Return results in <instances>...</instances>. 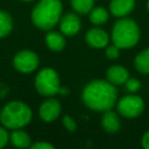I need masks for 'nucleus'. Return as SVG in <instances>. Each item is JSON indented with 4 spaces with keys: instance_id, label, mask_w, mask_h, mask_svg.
<instances>
[{
    "instance_id": "26",
    "label": "nucleus",
    "mask_w": 149,
    "mask_h": 149,
    "mask_svg": "<svg viewBox=\"0 0 149 149\" xmlns=\"http://www.w3.org/2000/svg\"><path fill=\"white\" fill-rule=\"evenodd\" d=\"M147 10H148V12H149V0H148V1H147Z\"/></svg>"
},
{
    "instance_id": "13",
    "label": "nucleus",
    "mask_w": 149,
    "mask_h": 149,
    "mask_svg": "<svg viewBox=\"0 0 149 149\" xmlns=\"http://www.w3.org/2000/svg\"><path fill=\"white\" fill-rule=\"evenodd\" d=\"M135 0H112L109 2V13L115 17H125L133 12Z\"/></svg>"
},
{
    "instance_id": "16",
    "label": "nucleus",
    "mask_w": 149,
    "mask_h": 149,
    "mask_svg": "<svg viewBox=\"0 0 149 149\" xmlns=\"http://www.w3.org/2000/svg\"><path fill=\"white\" fill-rule=\"evenodd\" d=\"M135 69L142 74H149V48L140 51L134 58Z\"/></svg>"
},
{
    "instance_id": "17",
    "label": "nucleus",
    "mask_w": 149,
    "mask_h": 149,
    "mask_svg": "<svg viewBox=\"0 0 149 149\" xmlns=\"http://www.w3.org/2000/svg\"><path fill=\"white\" fill-rule=\"evenodd\" d=\"M108 17H109V13L106 8L104 7H93L90 13H88V19H90V22L95 24V26H100V24H104L108 21Z\"/></svg>"
},
{
    "instance_id": "11",
    "label": "nucleus",
    "mask_w": 149,
    "mask_h": 149,
    "mask_svg": "<svg viewBox=\"0 0 149 149\" xmlns=\"http://www.w3.org/2000/svg\"><path fill=\"white\" fill-rule=\"evenodd\" d=\"M100 125H101V127L104 128V130L106 133H108V134L116 133L121 127V121H120V118H119V113L112 111V108L107 109V111H104V113L101 115V119H100Z\"/></svg>"
},
{
    "instance_id": "15",
    "label": "nucleus",
    "mask_w": 149,
    "mask_h": 149,
    "mask_svg": "<svg viewBox=\"0 0 149 149\" xmlns=\"http://www.w3.org/2000/svg\"><path fill=\"white\" fill-rule=\"evenodd\" d=\"M9 142L16 147V148H30L31 146V139L29 136V134L24 130H22V128L19 129H13V132L9 134Z\"/></svg>"
},
{
    "instance_id": "3",
    "label": "nucleus",
    "mask_w": 149,
    "mask_h": 149,
    "mask_svg": "<svg viewBox=\"0 0 149 149\" xmlns=\"http://www.w3.org/2000/svg\"><path fill=\"white\" fill-rule=\"evenodd\" d=\"M33 119L31 108L21 100L9 101L0 112V122L7 129H19L26 127Z\"/></svg>"
},
{
    "instance_id": "19",
    "label": "nucleus",
    "mask_w": 149,
    "mask_h": 149,
    "mask_svg": "<svg viewBox=\"0 0 149 149\" xmlns=\"http://www.w3.org/2000/svg\"><path fill=\"white\" fill-rule=\"evenodd\" d=\"M72 9L78 14H88L94 7V0H70Z\"/></svg>"
},
{
    "instance_id": "21",
    "label": "nucleus",
    "mask_w": 149,
    "mask_h": 149,
    "mask_svg": "<svg viewBox=\"0 0 149 149\" xmlns=\"http://www.w3.org/2000/svg\"><path fill=\"white\" fill-rule=\"evenodd\" d=\"M120 48L116 47L115 44H108L106 48H105V55L108 59H116L120 55Z\"/></svg>"
},
{
    "instance_id": "14",
    "label": "nucleus",
    "mask_w": 149,
    "mask_h": 149,
    "mask_svg": "<svg viewBox=\"0 0 149 149\" xmlns=\"http://www.w3.org/2000/svg\"><path fill=\"white\" fill-rule=\"evenodd\" d=\"M45 44L52 51H62L66 44L65 35H63L62 33H58V31L48 30V33L45 35Z\"/></svg>"
},
{
    "instance_id": "5",
    "label": "nucleus",
    "mask_w": 149,
    "mask_h": 149,
    "mask_svg": "<svg viewBox=\"0 0 149 149\" xmlns=\"http://www.w3.org/2000/svg\"><path fill=\"white\" fill-rule=\"evenodd\" d=\"M35 90L43 97H54L58 93L66 94L68 90L61 86V79L57 71L52 68H43L35 77Z\"/></svg>"
},
{
    "instance_id": "27",
    "label": "nucleus",
    "mask_w": 149,
    "mask_h": 149,
    "mask_svg": "<svg viewBox=\"0 0 149 149\" xmlns=\"http://www.w3.org/2000/svg\"><path fill=\"white\" fill-rule=\"evenodd\" d=\"M21 1H24V2H29V1H33V0H21Z\"/></svg>"
},
{
    "instance_id": "20",
    "label": "nucleus",
    "mask_w": 149,
    "mask_h": 149,
    "mask_svg": "<svg viewBox=\"0 0 149 149\" xmlns=\"http://www.w3.org/2000/svg\"><path fill=\"white\" fill-rule=\"evenodd\" d=\"M125 86H126V90L129 92V93H135L137 92L140 88H141V83L139 79L136 78H128L125 83Z\"/></svg>"
},
{
    "instance_id": "24",
    "label": "nucleus",
    "mask_w": 149,
    "mask_h": 149,
    "mask_svg": "<svg viewBox=\"0 0 149 149\" xmlns=\"http://www.w3.org/2000/svg\"><path fill=\"white\" fill-rule=\"evenodd\" d=\"M31 149H54V146L45 141H37L35 143H31Z\"/></svg>"
},
{
    "instance_id": "23",
    "label": "nucleus",
    "mask_w": 149,
    "mask_h": 149,
    "mask_svg": "<svg viewBox=\"0 0 149 149\" xmlns=\"http://www.w3.org/2000/svg\"><path fill=\"white\" fill-rule=\"evenodd\" d=\"M6 129V127H0V149L6 147L9 142V134Z\"/></svg>"
},
{
    "instance_id": "10",
    "label": "nucleus",
    "mask_w": 149,
    "mask_h": 149,
    "mask_svg": "<svg viewBox=\"0 0 149 149\" xmlns=\"http://www.w3.org/2000/svg\"><path fill=\"white\" fill-rule=\"evenodd\" d=\"M111 36L101 28H91L85 34V42L93 49H102L109 44Z\"/></svg>"
},
{
    "instance_id": "4",
    "label": "nucleus",
    "mask_w": 149,
    "mask_h": 149,
    "mask_svg": "<svg viewBox=\"0 0 149 149\" xmlns=\"http://www.w3.org/2000/svg\"><path fill=\"white\" fill-rule=\"evenodd\" d=\"M141 31L139 24L129 17H120L112 28L111 40L112 43L121 50L130 49L140 41Z\"/></svg>"
},
{
    "instance_id": "18",
    "label": "nucleus",
    "mask_w": 149,
    "mask_h": 149,
    "mask_svg": "<svg viewBox=\"0 0 149 149\" xmlns=\"http://www.w3.org/2000/svg\"><path fill=\"white\" fill-rule=\"evenodd\" d=\"M12 30H13L12 16L7 12L0 9V38L8 36Z\"/></svg>"
},
{
    "instance_id": "12",
    "label": "nucleus",
    "mask_w": 149,
    "mask_h": 149,
    "mask_svg": "<svg viewBox=\"0 0 149 149\" xmlns=\"http://www.w3.org/2000/svg\"><path fill=\"white\" fill-rule=\"evenodd\" d=\"M128 78H129V72L122 65H112L106 71V80L113 84L114 86L125 85Z\"/></svg>"
},
{
    "instance_id": "22",
    "label": "nucleus",
    "mask_w": 149,
    "mask_h": 149,
    "mask_svg": "<svg viewBox=\"0 0 149 149\" xmlns=\"http://www.w3.org/2000/svg\"><path fill=\"white\" fill-rule=\"evenodd\" d=\"M62 123H63V126L65 127V129L66 130H69V132H74L76 129H77V123H76V121L70 116V115H64L63 118H62Z\"/></svg>"
},
{
    "instance_id": "7",
    "label": "nucleus",
    "mask_w": 149,
    "mask_h": 149,
    "mask_svg": "<svg viewBox=\"0 0 149 149\" xmlns=\"http://www.w3.org/2000/svg\"><path fill=\"white\" fill-rule=\"evenodd\" d=\"M40 64L38 55L33 50H21L13 58V66L21 73H30Z\"/></svg>"
},
{
    "instance_id": "9",
    "label": "nucleus",
    "mask_w": 149,
    "mask_h": 149,
    "mask_svg": "<svg viewBox=\"0 0 149 149\" xmlns=\"http://www.w3.org/2000/svg\"><path fill=\"white\" fill-rule=\"evenodd\" d=\"M58 23H59L61 33L69 37L77 35L81 27L80 17L76 13H72V12L62 15Z\"/></svg>"
},
{
    "instance_id": "6",
    "label": "nucleus",
    "mask_w": 149,
    "mask_h": 149,
    "mask_svg": "<svg viewBox=\"0 0 149 149\" xmlns=\"http://www.w3.org/2000/svg\"><path fill=\"white\" fill-rule=\"evenodd\" d=\"M144 109V101L140 95L127 94L116 101V112L126 118L134 119L142 114Z\"/></svg>"
},
{
    "instance_id": "2",
    "label": "nucleus",
    "mask_w": 149,
    "mask_h": 149,
    "mask_svg": "<svg viewBox=\"0 0 149 149\" xmlns=\"http://www.w3.org/2000/svg\"><path fill=\"white\" fill-rule=\"evenodd\" d=\"M63 3L61 0H40L33 8L30 19L41 30H51L61 20Z\"/></svg>"
},
{
    "instance_id": "25",
    "label": "nucleus",
    "mask_w": 149,
    "mask_h": 149,
    "mask_svg": "<svg viewBox=\"0 0 149 149\" xmlns=\"http://www.w3.org/2000/svg\"><path fill=\"white\" fill-rule=\"evenodd\" d=\"M141 143H142V147L144 149H149V130H147L143 134L142 140H141Z\"/></svg>"
},
{
    "instance_id": "1",
    "label": "nucleus",
    "mask_w": 149,
    "mask_h": 149,
    "mask_svg": "<svg viewBox=\"0 0 149 149\" xmlns=\"http://www.w3.org/2000/svg\"><path fill=\"white\" fill-rule=\"evenodd\" d=\"M84 105L95 112H104L113 108L118 101L116 87L107 80L93 79L88 81L81 91Z\"/></svg>"
},
{
    "instance_id": "8",
    "label": "nucleus",
    "mask_w": 149,
    "mask_h": 149,
    "mask_svg": "<svg viewBox=\"0 0 149 149\" xmlns=\"http://www.w3.org/2000/svg\"><path fill=\"white\" fill-rule=\"evenodd\" d=\"M61 112H62L61 102L51 97H49V99H45L38 107V115L47 123L55 121L61 115Z\"/></svg>"
}]
</instances>
